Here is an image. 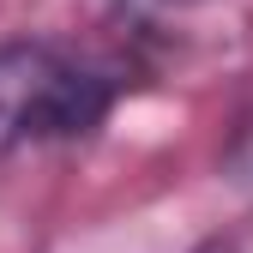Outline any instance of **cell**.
<instances>
[{
	"mask_svg": "<svg viewBox=\"0 0 253 253\" xmlns=\"http://www.w3.org/2000/svg\"><path fill=\"white\" fill-rule=\"evenodd\" d=\"M126 90L121 60L54 37H0V157L90 139Z\"/></svg>",
	"mask_w": 253,
	"mask_h": 253,
	"instance_id": "cell-1",
	"label": "cell"
},
{
	"mask_svg": "<svg viewBox=\"0 0 253 253\" xmlns=\"http://www.w3.org/2000/svg\"><path fill=\"white\" fill-rule=\"evenodd\" d=\"M223 181L253 205V109L235 121V133H229V145H223Z\"/></svg>",
	"mask_w": 253,
	"mask_h": 253,
	"instance_id": "cell-2",
	"label": "cell"
},
{
	"mask_svg": "<svg viewBox=\"0 0 253 253\" xmlns=\"http://www.w3.org/2000/svg\"><path fill=\"white\" fill-rule=\"evenodd\" d=\"M199 253H253V229H223V235H211Z\"/></svg>",
	"mask_w": 253,
	"mask_h": 253,
	"instance_id": "cell-3",
	"label": "cell"
},
{
	"mask_svg": "<svg viewBox=\"0 0 253 253\" xmlns=\"http://www.w3.org/2000/svg\"><path fill=\"white\" fill-rule=\"evenodd\" d=\"M151 6H163V12H193V6H205V0H151Z\"/></svg>",
	"mask_w": 253,
	"mask_h": 253,
	"instance_id": "cell-4",
	"label": "cell"
}]
</instances>
